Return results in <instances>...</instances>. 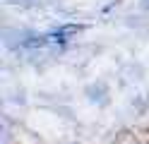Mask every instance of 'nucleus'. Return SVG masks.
<instances>
[]
</instances>
